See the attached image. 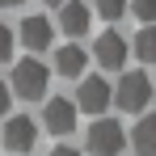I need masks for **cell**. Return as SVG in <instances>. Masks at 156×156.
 Wrapping results in <instances>:
<instances>
[{
    "label": "cell",
    "instance_id": "cell-13",
    "mask_svg": "<svg viewBox=\"0 0 156 156\" xmlns=\"http://www.w3.org/2000/svg\"><path fill=\"white\" fill-rule=\"evenodd\" d=\"M127 9H131V17H139L144 26H156V0H131Z\"/></svg>",
    "mask_w": 156,
    "mask_h": 156
},
{
    "label": "cell",
    "instance_id": "cell-14",
    "mask_svg": "<svg viewBox=\"0 0 156 156\" xmlns=\"http://www.w3.org/2000/svg\"><path fill=\"white\" fill-rule=\"evenodd\" d=\"M97 13L105 21H118V17H127V0H97Z\"/></svg>",
    "mask_w": 156,
    "mask_h": 156
},
{
    "label": "cell",
    "instance_id": "cell-19",
    "mask_svg": "<svg viewBox=\"0 0 156 156\" xmlns=\"http://www.w3.org/2000/svg\"><path fill=\"white\" fill-rule=\"evenodd\" d=\"M42 4H68V0H42Z\"/></svg>",
    "mask_w": 156,
    "mask_h": 156
},
{
    "label": "cell",
    "instance_id": "cell-7",
    "mask_svg": "<svg viewBox=\"0 0 156 156\" xmlns=\"http://www.w3.org/2000/svg\"><path fill=\"white\" fill-rule=\"evenodd\" d=\"M42 122L51 135H68V131L76 127V105L68 101V97H51L47 110H42Z\"/></svg>",
    "mask_w": 156,
    "mask_h": 156
},
{
    "label": "cell",
    "instance_id": "cell-1",
    "mask_svg": "<svg viewBox=\"0 0 156 156\" xmlns=\"http://www.w3.org/2000/svg\"><path fill=\"white\" fill-rule=\"evenodd\" d=\"M13 89L9 93H17V97H26V101H38L42 93H47V63L42 59H17V68H13Z\"/></svg>",
    "mask_w": 156,
    "mask_h": 156
},
{
    "label": "cell",
    "instance_id": "cell-8",
    "mask_svg": "<svg viewBox=\"0 0 156 156\" xmlns=\"http://www.w3.org/2000/svg\"><path fill=\"white\" fill-rule=\"evenodd\" d=\"M63 13H59V26H63V34H72V38H80V34H89V21H93V13L80 4V0H68V4H59Z\"/></svg>",
    "mask_w": 156,
    "mask_h": 156
},
{
    "label": "cell",
    "instance_id": "cell-15",
    "mask_svg": "<svg viewBox=\"0 0 156 156\" xmlns=\"http://www.w3.org/2000/svg\"><path fill=\"white\" fill-rule=\"evenodd\" d=\"M9 55H13V30H9L4 21H0V63H4Z\"/></svg>",
    "mask_w": 156,
    "mask_h": 156
},
{
    "label": "cell",
    "instance_id": "cell-3",
    "mask_svg": "<svg viewBox=\"0 0 156 156\" xmlns=\"http://www.w3.org/2000/svg\"><path fill=\"white\" fill-rule=\"evenodd\" d=\"M84 144H89L93 156H118L122 144H127V131L118 127L114 118H97V122L89 127V135H84Z\"/></svg>",
    "mask_w": 156,
    "mask_h": 156
},
{
    "label": "cell",
    "instance_id": "cell-4",
    "mask_svg": "<svg viewBox=\"0 0 156 156\" xmlns=\"http://www.w3.org/2000/svg\"><path fill=\"white\" fill-rule=\"evenodd\" d=\"M110 101H114L110 80H101V76H80V84H76V101H72V105H80L84 114H101Z\"/></svg>",
    "mask_w": 156,
    "mask_h": 156
},
{
    "label": "cell",
    "instance_id": "cell-9",
    "mask_svg": "<svg viewBox=\"0 0 156 156\" xmlns=\"http://www.w3.org/2000/svg\"><path fill=\"white\" fill-rule=\"evenodd\" d=\"M21 42L30 51H47L51 47V21L47 17H26L21 21Z\"/></svg>",
    "mask_w": 156,
    "mask_h": 156
},
{
    "label": "cell",
    "instance_id": "cell-17",
    "mask_svg": "<svg viewBox=\"0 0 156 156\" xmlns=\"http://www.w3.org/2000/svg\"><path fill=\"white\" fill-rule=\"evenodd\" d=\"M47 156H80V152H76V148H51Z\"/></svg>",
    "mask_w": 156,
    "mask_h": 156
},
{
    "label": "cell",
    "instance_id": "cell-2",
    "mask_svg": "<svg viewBox=\"0 0 156 156\" xmlns=\"http://www.w3.org/2000/svg\"><path fill=\"white\" fill-rule=\"evenodd\" d=\"M114 101H118V110H127V114H139L144 105L152 101V80L144 76V72H127V76L118 80V89H114Z\"/></svg>",
    "mask_w": 156,
    "mask_h": 156
},
{
    "label": "cell",
    "instance_id": "cell-16",
    "mask_svg": "<svg viewBox=\"0 0 156 156\" xmlns=\"http://www.w3.org/2000/svg\"><path fill=\"white\" fill-rule=\"evenodd\" d=\"M9 101H13V93H9V84H4V80H0V118H4V114H9Z\"/></svg>",
    "mask_w": 156,
    "mask_h": 156
},
{
    "label": "cell",
    "instance_id": "cell-11",
    "mask_svg": "<svg viewBox=\"0 0 156 156\" xmlns=\"http://www.w3.org/2000/svg\"><path fill=\"white\" fill-rule=\"evenodd\" d=\"M55 72L68 76V80L84 76V47H59L55 51Z\"/></svg>",
    "mask_w": 156,
    "mask_h": 156
},
{
    "label": "cell",
    "instance_id": "cell-5",
    "mask_svg": "<svg viewBox=\"0 0 156 156\" xmlns=\"http://www.w3.org/2000/svg\"><path fill=\"white\" fill-rule=\"evenodd\" d=\"M127 51L131 47H127V38H122L118 30H105V34H97V42H93V59H97L101 68H110V72L127 63Z\"/></svg>",
    "mask_w": 156,
    "mask_h": 156
},
{
    "label": "cell",
    "instance_id": "cell-6",
    "mask_svg": "<svg viewBox=\"0 0 156 156\" xmlns=\"http://www.w3.org/2000/svg\"><path fill=\"white\" fill-rule=\"evenodd\" d=\"M34 144H38V122L30 114H17L4 122V148L9 152H30Z\"/></svg>",
    "mask_w": 156,
    "mask_h": 156
},
{
    "label": "cell",
    "instance_id": "cell-12",
    "mask_svg": "<svg viewBox=\"0 0 156 156\" xmlns=\"http://www.w3.org/2000/svg\"><path fill=\"white\" fill-rule=\"evenodd\" d=\"M131 47H135V55H139L144 63H152V68H156V26H144L139 34H135Z\"/></svg>",
    "mask_w": 156,
    "mask_h": 156
},
{
    "label": "cell",
    "instance_id": "cell-10",
    "mask_svg": "<svg viewBox=\"0 0 156 156\" xmlns=\"http://www.w3.org/2000/svg\"><path fill=\"white\" fill-rule=\"evenodd\" d=\"M131 152L135 156H156V114L135 122V131H131Z\"/></svg>",
    "mask_w": 156,
    "mask_h": 156
},
{
    "label": "cell",
    "instance_id": "cell-18",
    "mask_svg": "<svg viewBox=\"0 0 156 156\" xmlns=\"http://www.w3.org/2000/svg\"><path fill=\"white\" fill-rule=\"evenodd\" d=\"M13 4H21V0H0V9H13Z\"/></svg>",
    "mask_w": 156,
    "mask_h": 156
}]
</instances>
